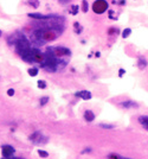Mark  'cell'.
<instances>
[{
    "mask_svg": "<svg viewBox=\"0 0 148 159\" xmlns=\"http://www.w3.org/2000/svg\"><path fill=\"white\" fill-rule=\"evenodd\" d=\"M8 39H12V45L14 46L16 52L20 56L23 61L27 63H32V43L31 41L21 32H16L10 36Z\"/></svg>",
    "mask_w": 148,
    "mask_h": 159,
    "instance_id": "6da1fadb",
    "label": "cell"
},
{
    "mask_svg": "<svg viewBox=\"0 0 148 159\" xmlns=\"http://www.w3.org/2000/svg\"><path fill=\"white\" fill-rule=\"evenodd\" d=\"M44 54H45V58H44V62L40 64V68L47 72H56L59 70H63L69 64L68 61L60 59L55 55V52L51 50V46H49Z\"/></svg>",
    "mask_w": 148,
    "mask_h": 159,
    "instance_id": "7a4b0ae2",
    "label": "cell"
},
{
    "mask_svg": "<svg viewBox=\"0 0 148 159\" xmlns=\"http://www.w3.org/2000/svg\"><path fill=\"white\" fill-rule=\"evenodd\" d=\"M109 10V4L107 0H95L92 4V11L96 14H103Z\"/></svg>",
    "mask_w": 148,
    "mask_h": 159,
    "instance_id": "3957f363",
    "label": "cell"
},
{
    "mask_svg": "<svg viewBox=\"0 0 148 159\" xmlns=\"http://www.w3.org/2000/svg\"><path fill=\"white\" fill-rule=\"evenodd\" d=\"M29 139L36 145H44V144H47V141H49V138L46 136H44V134L39 131L33 132L29 137Z\"/></svg>",
    "mask_w": 148,
    "mask_h": 159,
    "instance_id": "277c9868",
    "label": "cell"
},
{
    "mask_svg": "<svg viewBox=\"0 0 148 159\" xmlns=\"http://www.w3.org/2000/svg\"><path fill=\"white\" fill-rule=\"evenodd\" d=\"M44 58H45V54L42 52L38 47H34L32 49V63H37V64H42L44 62Z\"/></svg>",
    "mask_w": 148,
    "mask_h": 159,
    "instance_id": "5b68a950",
    "label": "cell"
},
{
    "mask_svg": "<svg viewBox=\"0 0 148 159\" xmlns=\"http://www.w3.org/2000/svg\"><path fill=\"white\" fill-rule=\"evenodd\" d=\"M16 153V149L11 145H3L1 147V154L4 158H10Z\"/></svg>",
    "mask_w": 148,
    "mask_h": 159,
    "instance_id": "8992f818",
    "label": "cell"
},
{
    "mask_svg": "<svg viewBox=\"0 0 148 159\" xmlns=\"http://www.w3.org/2000/svg\"><path fill=\"white\" fill-rule=\"evenodd\" d=\"M75 96L76 97H79V99L84 100V101H88V100H91L92 99V94L88 90H81V92H76L75 93Z\"/></svg>",
    "mask_w": 148,
    "mask_h": 159,
    "instance_id": "52a82bcc",
    "label": "cell"
},
{
    "mask_svg": "<svg viewBox=\"0 0 148 159\" xmlns=\"http://www.w3.org/2000/svg\"><path fill=\"white\" fill-rule=\"evenodd\" d=\"M120 106H121L122 108H126V109H133V108H138V107H139V103L135 102V101H132V100H127V101L120 102Z\"/></svg>",
    "mask_w": 148,
    "mask_h": 159,
    "instance_id": "ba28073f",
    "label": "cell"
},
{
    "mask_svg": "<svg viewBox=\"0 0 148 159\" xmlns=\"http://www.w3.org/2000/svg\"><path fill=\"white\" fill-rule=\"evenodd\" d=\"M27 17L34 20H45L50 17V14H42V13H27Z\"/></svg>",
    "mask_w": 148,
    "mask_h": 159,
    "instance_id": "9c48e42d",
    "label": "cell"
},
{
    "mask_svg": "<svg viewBox=\"0 0 148 159\" xmlns=\"http://www.w3.org/2000/svg\"><path fill=\"white\" fill-rule=\"evenodd\" d=\"M148 65V62H147V59L143 57V56H139L138 58V68L140 70H145Z\"/></svg>",
    "mask_w": 148,
    "mask_h": 159,
    "instance_id": "30bf717a",
    "label": "cell"
},
{
    "mask_svg": "<svg viewBox=\"0 0 148 159\" xmlns=\"http://www.w3.org/2000/svg\"><path fill=\"white\" fill-rule=\"evenodd\" d=\"M83 118H84V120L85 121H88V122H91V121H94L95 120V113L92 112V111H85L84 112V114H83Z\"/></svg>",
    "mask_w": 148,
    "mask_h": 159,
    "instance_id": "8fae6325",
    "label": "cell"
},
{
    "mask_svg": "<svg viewBox=\"0 0 148 159\" xmlns=\"http://www.w3.org/2000/svg\"><path fill=\"white\" fill-rule=\"evenodd\" d=\"M138 121H139V124H140L145 129L148 131V116H147V115H141V116H139Z\"/></svg>",
    "mask_w": 148,
    "mask_h": 159,
    "instance_id": "7c38bea8",
    "label": "cell"
},
{
    "mask_svg": "<svg viewBox=\"0 0 148 159\" xmlns=\"http://www.w3.org/2000/svg\"><path fill=\"white\" fill-rule=\"evenodd\" d=\"M73 32H75L76 34H81V33L83 32V26L81 25L78 21L73 23Z\"/></svg>",
    "mask_w": 148,
    "mask_h": 159,
    "instance_id": "4fadbf2b",
    "label": "cell"
},
{
    "mask_svg": "<svg viewBox=\"0 0 148 159\" xmlns=\"http://www.w3.org/2000/svg\"><path fill=\"white\" fill-rule=\"evenodd\" d=\"M79 10H81V7H79L78 5H71V7H70V10H69V13L72 14V16H77Z\"/></svg>",
    "mask_w": 148,
    "mask_h": 159,
    "instance_id": "5bb4252c",
    "label": "cell"
},
{
    "mask_svg": "<svg viewBox=\"0 0 148 159\" xmlns=\"http://www.w3.org/2000/svg\"><path fill=\"white\" fill-rule=\"evenodd\" d=\"M81 10H82L83 13H88V11H89V3H88V0H82Z\"/></svg>",
    "mask_w": 148,
    "mask_h": 159,
    "instance_id": "9a60e30c",
    "label": "cell"
},
{
    "mask_svg": "<svg viewBox=\"0 0 148 159\" xmlns=\"http://www.w3.org/2000/svg\"><path fill=\"white\" fill-rule=\"evenodd\" d=\"M38 72H39V69L38 68H36V67H32L27 70V74L31 76V77H36L37 75H38Z\"/></svg>",
    "mask_w": 148,
    "mask_h": 159,
    "instance_id": "2e32d148",
    "label": "cell"
},
{
    "mask_svg": "<svg viewBox=\"0 0 148 159\" xmlns=\"http://www.w3.org/2000/svg\"><path fill=\"white\" fill-rule=\"evenodd\" d=\"M130 34H132V29H130V28H127V29H125V30H123V31L121 32V36H122V38H123V39L128 38Z\"/></svg>",
    "mask_w": 148,
    "mask_h": 159,
    "instance_id": "e0dca14e",
    "label": "cell"
},
{
    "mask_svg": "<svg viewBox=\"0 0 148 159\" xmlns=\"http://www.w3.org/2000/svg\"><path fill=\"white\" fill-rule=\"evenodd\" d=\"M108 36H117L119 33H120V30L117 29V28H114V26H112L109 30H108Z\"/></svg>",
    "mask_w": 148,
    "mask_h": 159,
    "instance_id": "ac0fdd59",
    "label": "cell"
},
{
    "mask_svg": "<svg viewBox=\"0 0 148 159\" xmlns=\"http://www.w3.org/2000/svg\"><path fill=\"white\" fill-rule=\"evenodd\" d=\"M27 4L33 8H38L40 3H39V0H27Z\"/></svg>",
    "mask_w": 148,
    "mask_h": 159,
    "instance_id": "d6986e66",
    "label": "cell"
},
{
    "mask_svg": "<svg viewBox=\"0 0 148 159\" xmlns=\"http://www.w3.org/2000/svg\"><path fill=\"white\" fill-rule=\"evenodd\" d=\"M108 17H109V19H112V20H117V16L115 14L114 10H108Z\"/></svg>",
    "mask_w": 148,
    "mask_h": 159,
    "instance_id": "ffe728a7",
    "label": "cell"
},
{
    "mask_svg": "<svg viewBox=\"0 0 148 159\" xmlns=\"http://www.w3.org/2000/svg\"><path fill=\"white\" fill-rule=\"evenodd\" d=\"M98 127L104 128V129H113V128H115L114 125H110V124H103V122H101V124L98 125Z\"/></svg>",
    "mask_w": 148,
    "mask_h": 159,
    "instance_id": "44dd1931",
    "label": "cell"
},
{
    "mask_svg": "<svg viewBox=\"0 0 148 159\" xmlns=\"http://www.w3.org/2000/svg\"><path fill=\"white\" fill-rule=\"evenodd\" d=\"M37 152H38V154H39V157H40V158H44V159H45V158H47V157H49V153H47L46 151H44V150H40V149H39Z\"/></svg>",
    "mask_w": 148,
    "mask_h": 159,
    "instance_id": "7402d4cb",
    "label": "cell"
},
{
    "mask_svg": "<svg viewBox=\"0 0 148 159\" xmlns=\"http://www.w3.org/2000/svg\"><path fill=\"white\" fill-rule=\"evenodd\" d=\"M37 85H38V88H40V89H45L46 88V82L43 81V80H39L38 82H37Z\"/></svg>",
    "mask_w": 148,
    "mask_h": 159,
    "instance_id": "603a6c76",
    "label": "cell"
},
{
    "mask_svg": "<svg viewBox=\"0 0 148 159\" xmlns=\"http://www.w3.org/2000/svg\"><path fill=\"white\" fill-rule=\"evenodd\" d=\"M47 102H49V97H47V96H43L42 99L39 100V105H40V106H45Z\"/></svg>",
    "mask_w": 148,
    "mask_h": 159,
    "instance_id": "cb8c5ba5",
    "label": "cell"
},
{
    "mask_svg": "<svg viewBox=\"0 0 148 159\" xmlns=\"http://www.w3.org/2000/svg\"><path fill=\"white\" fill-rule=\"evenodd\" d=\"M108 159H128V158H122V157H121V156H119V154L112 153V154H109Z\"/></svg>",
    "mask_w": 148,
    "mask_h": 159,
    "instance_id": "d4e9b609",
    "label": "cell"
},
{
    "mask_svg": "<svg viewBox=\"0 0 148 159\" xmlns=\"http://www.w3.org/2000/svg\"><path fill=\"white\" fill-rule=\"evenodd\" d=\"M125 74H126V70L121 68V69L119 70V77H123V75H125Z\"/></svg>",
    "mask_w": 148,
    "mask_h": 159,
    "instance_id": "484cf974",
    "label": "cell"
},
{
    "mask_svg": "<svg viewBox=\"0 0 148 159\" xmlns=\"http://www.w3.org/2000/svg\"><path fill=\"white\" fill-rule=\"evenodd\" d=\"M7 95H8V96H13V95H14V89H13V88H10V89L7 90Z\"/></svg>",
    "mask_w": 148,
    "mask_h": 159,
    "instance_id": "4316f807",
    "label": "cell"
},
{
    "mask_svg": "<svg viewBox=\"0 0 148 159\" xmlns=\"http://www.w3.org/2000/svg\"><path fill=\"white\" fill-rule=\"evenodd\" d=\"M116 4L120 5V6H125L126 5V0H117Z\"/></svg>",
    "mask_w": 148,
    "mask_h": 159,
    "instance_id": "83f0119b",
    "label": "cell"
},
{
    "mask_svg": "<svg viewBox=\"0 0 148 159\" xmlns=\"http://www.w3.org/2000/svg\"><path fill=\"white\" fill-rule=\"evenodd\" d=\"M1 159H24V158H18V157H13V156H12V157H10V158H1Z\"/></svg>",
    "mask_w": 148,
    "mask_h": 159,
    "instance_id": "f1b7e54d",
    "label": "cell"
},
{
    "mask_svg": "<svg viewBox=\"0 0 148 159\" xmlns=\"http://www.w3.org/2000/svg\"><path fill=\"white\" fill-rule=\"evenodd\" d=\"M59 3H62V4H66V3H69L70 0H58Z\"/></svg>",
    "mask_w": 148,
    "mask_h": 159,
    "instance_id": "f546056e",
    "label": "cell"
},
{
    "mask_svg": "<svg viewBox=\"0 0 148 159\" xmlns=\"http://www.w3.org/2000/svg\"><path fill=\"white\" fill-rule=\"evenodd\" d=\"M90 151H91L90 149H85L84 151H82V153H87V152H90Z\"/></svg>",
    "mask_w": 148,
    "mask_h": 159,
    "instance_id": "4dcf8cb0",
    "label": "cell"
},
{
    "mask_svg": "<svg viewBox=\"0 0 148 159\" xmlns=\"http://www.w3.org/2000/svg\"><path fill=\"white\" fill-rule=\"evenodd\" d=\"M95 56H96V57L98 58V57H100V56H101V52H96V54H95Z\"/></svg>",
    "mask_w": 148,
    "mask_h": 159,
    "instance_id": "1f68e13d",
    "label": "cell"
},
{
    "mask_svg": "<svg viewBox=\"0 0 148 159\" xmlns=\"http://www.w3.org/2000/svg\"><path fill=\"white\" fill-rule=\"evenodd\" d=\"M1 36H3V32H1V30H0V37H1Z\"/></svg>",
    "mask_w": 148,
    "mask_h": 159,
    "instance_id": "d6a6232c",
    "label": "cell"
}]
</instances>
